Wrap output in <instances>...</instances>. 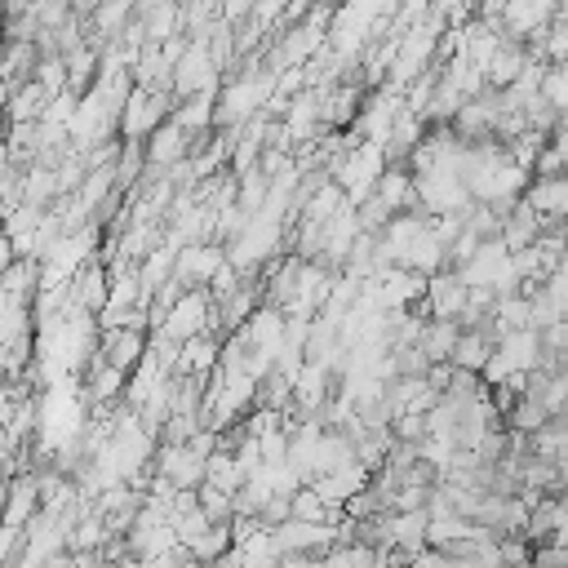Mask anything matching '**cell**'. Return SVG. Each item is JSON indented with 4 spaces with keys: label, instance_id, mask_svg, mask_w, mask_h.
<instances>
[{
    "label": "cell",
    "instance_id": "cell-1",
    "mask_svg": "<svg viewBox=\"0 0 568 568\" xmlns=\"http://www.w3.org/2000/svg\"><path fill=\"white\" fill-rule=\"evenodd\" d=\"M173 115V93L169 89H146V84H133L124 93V106H120V120H115V133L120 138H142L151 129H160L164 120Z\"/></svg>",
    "mask_w": 568,
    "mask_h": 568
},
{
    "label": "cell",
    "instance_id": "cell-2",
    "mask_svg": "<svg viewBox=\"0 0 568 568\" xmlns=\"http://www.w3.org/2000/svg\"><path fill=\"white\" fill-rule=\"evenodd\" d=\"M466 288H493V293H510L519 288L515 271H510V248L501 240H479V248L470 253L466 266H457Z\"/></svg>",
    "mask_w": 568,
    "mask_h": 568
},
{
    "label": "cell",
    "instance_id": "cell-3",
    "mask_svg": "<svg viewBox=\"0 0 568 568\" xmlns=\"http://www.w3.org/2000/svg\"><path fill=\"white\" fill-rule=\"evenodd\" d=\"M333 532L337 528H328V524H306V519H280V524H271V546L280 550V555H324L328 546H333Z\"/></svg>",
    "mask_w": 568,
    "mask_h": 568
},
{
    "label": "cell",
    "instance_id": "cell-4",
    "mask_svg": "<svg viewBox=\"0 0 568 568\" xmlns=\"http://www.w3.org/2000/svg\"><path fill=\"white\" fill-rule=\"evenodd\" d=\"M226 262V253L217 248V244H204V240H195V244H182L178 253H173V280L182 284V288H200V284H209L213 280V271Z\"/></svg>",
    "mask_w": 568,
    "mask_h": 568
},
{
    "label": "cell",
    "instance_id": "cell-5",
    "mask_svg": "<svg viewBox=\"0 0 568 568\" xmlns=\"http://www.w3.org/2000/svg\"><path fill=\"white\" fill-rule=\"evenodd\" d=\"M93 355H102V359H106L111 368H120V373H133L138 359L146 355V328H142V324H111V328L102 333V342H98Z\"/></svg>",
    "mask_w": 568,
    "mask_h": 568
},
{
    "label": "cell",
    "instance_id": "cell-6",
    "mask_svg": "<svg viewBox=\"0 0 568 568\" xmlns=\"http://www.w3.org/2000/svg\"><path fill=\"white\" fill-rule=\"evenodd\" d=\"M195 142H200V138H195V133H186V129L169 115L160 129H151V133H146V169H160V173H164L169 164L186 160V155L195 151Z\"/></svg>",
    "mask_w": 568,
    "mask_h": 568
},
{
    "label": "cell",
    "instance_id": "cell-7",
    "mask_svg": "<svg viewBox=\"0 0 568 568\" xmlns=\"http://www.w3.org/2000/svg\"><path fill=\"white\" fill-rule=\"evenodd\" d=\"M155 462H160V479H169L173 488H200L204 484V462L209 457H200L191 444H164L155 453Z\"/></svg>",
    "mask_w": 568,
    "mask_h": 568
},
{
    "label": "cell",
    "instance_id": "cell-8",
    "mask_svg": "<svg viewBox=\"0 0 568 568\" xmlns=\"http://www.w3.org/2000/svg\"><path fill=\"white\" fill-rule=\"evenodd\" d=\"M541 222L550 217H568V173H555V178H532L519 195Z\"/></svg>",
    "mask_w": 568,
    "mask_h": 568
},
{
    "label": "cell",
    "instance_id": "cell-9",
    "mask_svg": "<svg viewBox=\"0 0 568 568\" xmlns=\"http://www.w3.org/2000/svg\"><path fill=\"white\" fill-rule=\"evenodd\" d=\"M44 106H49V93L36 80H22V84L9 89L0 111H4V124H36L44 115Z\"/></svg>",
    "mask_w": 568,
    "mask_h": 568
},
{
    "label": "cell",
    "instance_id": "cell-10",
    "mask_svg": "<svg viewBox=\"0 0 568 568\" xmlns=\"http://www.w3.org/2000/svg\"><path fill=\"white\" fill-rule=\"evenodd\" d=\"M493 346H497L493 328H462V333H457V346H453V355H448V364H453V368H466V373H479V368L488 364Z\"/></svg>",
    "mask_w": 568,
    "mask_h": 568
},
{
    "label": "cell",
    "instance_id": "cell-11",
    "mask_svg": "<svg viewBox=\"0 0 568 568\" xmlns=\"http://www.w3.org/2000/svg\"><path fill=\"white\" fill-rule=\"evenodd\" d=\"M537 235H541V217H537L524 200H515V204L501 213V231H497V240H501L506 248H528Z\"/></svg>",
    "mask_w": 568,
    "mask_h": 568
},
{
    "label": "cell",
    "instance_id": "cell-12",
    "mask_svg": "<svg viewBox=\"0 0 568 568\" xmlns=\"http://www.w3.org/2000/svg\"><path fill=\"white\" fill-rule=\"evenodd\" d=\"M426 524H430L426 506H417V510H390V546L413 559L426 546Z\"/></svg>",
    "mask_w": 568,
    "mask_h": 568
},
{
    "label": "cell",
    "instance_id": "cell-13",
    "mask_svg": "<svg viewBox=\"0 0 568 568\" xmlns=\"http://www.w3.org/2000/svg\"><path fill=\"white\" fill-rule=\"evenodd\" d=\"M457 333H462V324L457 320H422V333H417V351L435 364V359H448L453 355V346H457Z\"/></svg>",
    "mask_w": 568,
    "mask_h": 568
},
{
    "label": "cell",
    "instance_id": "cell-14",
    "mask_svg": "<svg viewBox=\"0 0 568 568\" xmlns=\"http://www.w3.org/2000/svg\"><path fill=\"white\" fill-rule=\"evenodd\" d=\"M257 302H262V288L257 284H240V288H231L222 302H213L217 306V328H240L253 311H257Z\"/></svg>",
    "mask_w": 568,
    "mask_h": 568
},
{
    "label": "cell",
    "instance_id": "cell-15",
    "mask_svg": "<svg viewBox=\"0 0 568 568\" xmlns=\"http://www.w3.org/2000/svg\"><path fill=\"white\" fill-rule=\"evenodd\" d=\"M124 382H129V373L111 368L102 355H89V377H84V390H89V399H93V404L115 399V395L124 390Z\"/></svg>",
    "mask_w": 568,
    "mask_h": 568
},
{
    "label": "cell",
    "instance_id": "cell-16",
    "mask_svg": "<svg viewBox=\"0 0 568 568\" xmlns=\"http://www.w3.org/2000/svg\"><path fill=\"white\" fill-rule=\"evenodd\" d=\"M288 515H293V519H306V524H333V519H337V506H328L311 484H302V488H293V497H288Z\"/></svg>",
    "mask_w": 568,
    "mask_h": 568
},
{
    "label": "cell",
    "instance_id": "cell-17",
    "mask_svg": "<svg viewBox=\"0 0 568 568\" xmlns=\"http://www.w3.org/2000/svg\"><path fill=\"white\" fill-rule=\"evenodd\" d=\"M195 506L204 510V519H209V524H231V519H235L231 493H226V488H217V484H209V479L195 488Z\"/></svg>",
    "mask_w": 568,
    "mask_h": 568
},
{
    "label": "cell",
    "instance_id": "cell-18",
    "mask_svg": "<svg viewBox=\"0 0 568 568\" xmlns=\"http://www.w3.org/2000/svg\"><path fill=\"white\" fill-rule=\"evenodd\" d=\"M555 151H559V160H564V169H568V115H559V124L550 129V138H546Z\"/></svg>",
    "mask_w": 568,
    "mask_h": 568
},
{
    "label": "cell",
    "instance_id": "cell-19",
    "mask_svg": "<svg viewBox=\"0 0 568 568\" xmlns=\"http://www.w3.org/2000/svg\"><path fill=\"white\" fill-rule=\"evenodd\" d=\"M13 262H18V248H13V240H9L4 231H0V275H4V271H9Z\"/></svg>",
    "mask_w": 568,
    "mask_h": 568
},
{
    "label": "cell",
    "instance_id": "cell-20",
    "mask_svg": "<svg viewBox=\"0 0 568 568\" xmlns=\"http://www.w3.org/2000/svg\"><path fill=\"white\" fill-rule=\"evenodd\" d=\"M0 80H4V40H0Z\"/></svg>",
    "mask_w": 568,
    "mask_h": 568
},
{
    "label": "cell",
    "instance_id": "cell-21",
    "mask_svg": "<svg viewBox=\"0 0 568 568\" xmlns=\"http://www.w3.org/2000/svg\"><path fill=\"white\" fill-rule=\"evenodd\" d=\"M373 568H377V564H373Z\"/></svg>",
    "mask_w": 568,
    "mask_h": 568
},
{
    "label": "cell",
    "instance_id": "cell-22",
    "mask_svg": "<svg viewBox=\"0 0 568 568\" xmlns=\"http://www.w3.org/2000/svg\"><path fill=\"white\" fill-rule=\"evenodd\" d=\"M564 173H568V169H564Z\"/></svg>",
    "mask_w": 568,
    "mask_h": 568
}]
</instances>
